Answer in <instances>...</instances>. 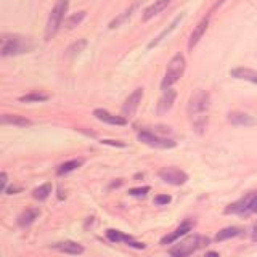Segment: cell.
I'll return each instance as SVG.
<instances>
[{"mask_svg": "<svg viewBox=\"0 0 257 257\" xmlns=\"http://www.w3.org/2000/svg\"><path fill=\"white\" fill-rule=\"evenodd\" d=\"M209 106H211V98H209V93L204 92V90H201V88H198V90L190 96L188 116H190L193 128H195L198 134H203L206 125H207Z\"/></svg>", "mask_w": 257, "mask_h": 257, "instance_id": "obj_1", "label": "cell"}, {"mask_svg": "<svg viewBox=\"0 0 257 257\" xmlns=\"http://www.w3.org/2000/svg\"><path fill=\"white\" fill-rule=\"evenodd\" d=\"M0 53L2 56H15V55H23V53H29L34 44L31 42V39L18 36V34H4L0 39Z\"/></svg>", "mask_w": 257, "mask_h": 257, "instance_id": "obj_2", "label": "cell"}, {"mask_svg": "<svg viewBox=\"0 0 257 257\" xmlns=\"http://www.w3.org/2000/svg\"><path fill=\"white\" fill-rule=\"evenodd\" d=\"M211 241L206 236H201V235H193L185 238L183 241H179L171 251H169V255L171 257H190L191 254H195L198 249L207 246Z\"/></svg>", "mask_w": 257, "mask_h": 257, "instance_id": "obj_3", "label": "cell"}, {"mask_svg": "<svg viewBox=\"0 0 257 257\" xmlns=\"http://www.w3.org/2000/svg\"><path fill=\"white\" fill-rule=\"evenodd\" d=\"M69 8V0H58L55 4V7L52 8L50 16H48V23L45 28V40H50L52 37L56 36V32L60 31L64 16L68 13Z\"/></svg>", "mask_w": 257, "mask_h": 257, "instance_id": "obj_4", "label": "cell"}, {"mask_svg": "<svg viewBox=\"0 0 257 257\" xmlns=\"http://www.w3.org/2000/svg\"><path fill=\"white\" fill-rule=\"evenodd\" d=\"M185 68H187L185 56L182 53H177L167 64L164 79H163V82H161L163 90H166V88H171L177 82V80H180V77L183 76V72H185Z\"/></svg>", "mask_w": 257, "mask_h": 257, "instance_id": "obj_5", "label": "cell"}, {"mask_svg": "<svg viewBox=\"0 0 257 257\" xmlns=\"http://www.w3.org/2000/svg\"><path fill=\"white\" fill-rule=\"evenodd\" d=\"M139 140L143 142L145 145H148V147H153V148H163V150H169V148H175V142L171 140V139H166V137H159V135H155L153 132H148V131H143L139 134Z\"/></svg>", "mask_w": 257, "mask_h": 257, "instance_id": "obj_6", "label": "cell"}, {"mask_svg": "<svg viewBox=\"0 0 257 257\" xmlns=\"http://www.w3.org/2000/svg\"><path fill=\"white\" fill-rule=\"evenodd\" d=\"M159 177L161 180L169 183V185H174V187H180V185L187 183L188 180V175L185 174L180 169H175V167H164L159 171Z\"/></svg>", "mask_w": 257, "mask_h": 257, "instance_id": "obj_7", "label": "cell"}, {"mask_svg": "<svg viewBox=\"0 0 257 257\" xmlns=\"http://www.w3.org/2000/svg\"><path fill=\"white\" fill-rule=\"evenodd\" d=\"M142 98H143V88L142 87L135 88V90L128 95V98L125 100L124 106H122V116L125 119L135 114L137 109H139V106H140V103H142Z\"/></svg>", "mask_w": 257, "mask_h": 257, "instance_id": "obj_8", "label": "cell"}, {"mask_svg": "<svg viewBox=\"0 0 257 257\" xmlns=\"http://www.w3.org/2000/svg\"><path fill=\"white\" fill-rule=\"evenodd\" d=\"M193 230V222L190 220H185L183 223H180L179 227H177L172 233H169V235H166L163 239H161V244H172L175 243V241H179L182 236L188 235V233Z\"/></svg>", "mask_w": 257, "mask_h": 257, "instance_id": "obj_9", "label": "cell"}, {"mask_svg": "<svg viewBox=\"0 0 257 257\" xmlns=\"http://www.w3.org/2000/svg\"><path fill=\"white\" fill-rule=\"evenodd\" d=\"M106 238L111 241V243H127V246H132V247H137V249H145L143 243H139V241H135L132 236L124 235V233L119 231V230L109 228L106 231Z\"/></svg>", "mask_w": 257, "mask_h": 257, "instance_id": "obj_10", "label": "cell"}, {"mask_svg": "<svg viewBox=\"0 0 257 257\" xmlns=\"http://www.w3.org/2000/svg\"><path fill=\"white\" fill-rule=\"evenodd\" d=\"M175 98H177V92L174 88H166L158 101V114H166L167 111H171L175 103Z\"/></svg>", "mask_w": 257, "mask_h": 257, "instance_id": "obj_11", "label": "cell"}, {"mask_svg": "<svg viewBox=\"0 0 257 257\" xmlns=\"http://www.w3.org/2000/svg\"><path fill=\"white\" fill-rule=\"evenodd\" d=\"M209 21H211V13H207L206 18L201 20V21L198 23V26L195 28V31L191 32L190 40H188V48H190V50H193V47H196L199 40L203 39L204 32H206L207 28H209Z\"/></svg>", "mask_w": 257, "mask_h": 257, "instance_id": "obj_12", "label": "cell"}, {"mask_svg": "<svg viewBox=\"0 0 257 257\" xmlns=\"http://www.w3.org/2000/svg\"><path fill=\"white\" fill-rule=\"evenodd\" d=\"M228 122L236 127H251L257 124V120L251 114H246V112L233 111L228 114Z\"/></svg>", "mask_w": 257, "mask_h": 257, "instance_id": "obj_13", "label": "cell"}, {"mask_svg": "<svg viewBox=\"0 0 257 257\" xmlns=\"http://www.w3.org/2000/svg\"><path fill=\"white\" fill-rule=\"evenodd\" d=\"M93 116L98 120H101V122H106L111 125H125L127 124V119L124 116H114L106 109H95Z\"/></svg>", "mask_w": 257, "mask_h": 257, "instance_id": "obj_14", "label": "cell"}, {"mask_svg": "<svg viewBox=\"0 0 257 257\" xmlns=\"http://www.w3.org/2000/svg\"><path fill=\"white\" fill-rule=\"evenodd\" d=\"M52 247L63 254H71V255H80L84 252V246L76 243V241H61V243H56Z\"/></svg>", "mask_w": 257, "mask_h": 257, "instance_id": "obj_15", "label": "cell"}, {"mask_svg": "<svg viewBox=\"0 0 257 257\" xmlns=\"http://www.w3.org/2000/svg\"><path fill=\"white\" fill-rule=\"evenodd\" d=\"M254 193H249L244 198H241L236 203L230 204L225 209V214H249V203H251Z\"/></svg>", "mask_w": 257, "mask_h": 257, "instance_id": "obj_16", "label": "cell"}, {"mask_svg": "<svg viewBox=\"0 0 257 257\" xmlns=\"http://www.w3.org/2000/svg\"><path fill=\"white\" fill-rule=\"evenodd\" d=\"M171 2H172V0H155V4L150 5L147 10L143 12L142 20L143 21H150L151 18H155L156 15H159L161 12H164Z\"/></svg>", "mask_w": 257, "mask_h": 257, "instance_id": "obj_17", "label": "cell"}, {"mask_svg": "<svg viewBox=\"0 0 257 257\" xmlns=\"http://www.w3.org/2000/svg\"><path fill=\"white\" fill-rule=\"evenodd\" d=\"M230 76L239 79V80H246V82H251L257 85V71L249 69V68H235L230 71Z\"/></svg>", "mask_w": 257, "mask_h": 257, "instance_id": "obj_18", "label": "cell"}, {"mask_svg": "<svg viewBox=\"0 0 257 257\" xmlns=\"http://www.w3.org/2000/svg\"><path fill=\"white\" fill-rule=\"evenodd\" d=\"M2 124H8V125H16V127H28L32 125V122L29 119H26L24 116H18V114H5L0 119Z\"/></svg>", "mask_w": 257, "mask_h": 257, "instance_id": "obj_19", "label": "cell"}, {"mask_svg": "<svg viewBox=\"0 0 257 257\" xmlns=\"http://www.w3.org/2000/svg\"><path fill=\"white\" fill-rule=\"evenodd\" d=\"M40 211L39 209H28L18 217V225L20 227H29L31 223H34V220L39 217Z\"/></svg>", "mask_w": 257, "mask_h": 257, "instance_id": "obj_20", "label": "cell"}, {"mask_svg": "<svg viewBox=\"0 0 257 257\" xmlns=\"http://www.w3.org/2000/svg\"><path fill=\"white\" fill-rule=\"evenodd\" d=\"M80 166H82V159H71V161H68V163H63L58 167L56 174H58V175H66V174H69L72 171H76V169H79Z\"/></svg>", "mask_w": 257, "mask_h": 257, "instance_id": "obj_21", "label": "cell"}, {"mask_svg": "<svg viewBox=\"0 0 257 257\" xmlns=\"http://www.w3.org/2000/svg\"><path fill=\"white\" fill-rule=\"evenodd\" d=\"M140 4H142V0H135V2H134V4L131 5V8H128V10H125V12H124V15H120L117 20L111 21L109 28H111V29H114V28H117L119 24L122 23V21H125L127 18H131V16H132V12H135L137 8H139V5H140Z\"/></svg>", "mask_w": 257, "mask_h": 257, "instance_id": "obj_22", "label": "cell"}, {"mask_svg": "<svg viewBox=\"0 0 257 257\" xmlns=\"http://www.w3.org/2000/svg\"><path fill=\"white\" fill-rule=\"evenodd\" d=\"M241 233V228L238 227H227V228H222L219 233H217L215 241H225V239H230V238H235Z\"/></svg>", "mask_w": 257, "mask_h": 257, "instance_id": "obj_23", "label": "cell"}, {"mask_svg": "<svg viewBox=\"0 0 257 257\" xmlns=\"http://www.w3.org/2000/svg\"><path fill=\"white\" fill-rule=\"evenodd\" d=\"M48 95L47 93H40V92H31L28 95L20 96L21 103H40V101H47Z\"/></svg>", "mask_w": 257, "mask_h": 257, "instance_id": "obj_24", "label": "cell"}, {"mask_svg": "<svg viewBox=\"0 0 257 257\" xmlns=\"http://www.w3.org/2000/svg\"><path fill=\"white\" fill-rule=\"evenodd\" d=\"M50 193H52V183H44L32 191V196H34V199H37V201H44L50 196Z\"/></svg>", "mask_w": 257, "mask_h": 257, "instance_id": "obj_25", "label": "cell"}, {"mask_svg": "<svg viewBox=\"0 0 257 257\" xmlns=\"http://www.w3.org/2000/svg\"><path fill=\"white\" fill-rule=\"evenodd\" d=\"M85 12H77L74 15H71L69 18L64 21V26H66V29H74L76 26H79L80 23H82V20L85 18Z\"/></svg>", "mask_w": 257, "mask_h": 257, "instance_id": "obj_26", "label": "cell"}, {"mask_svg": "<svg viewBox=\"0 0 257 257\" xmlns=\"http://www.w3.org/2000/svg\"><path fill=\"white\" fill-rule=\"evenodd\" d=\"M85 47H87V40H85V39H80V40H77V42L71 44V45L68 47L66 55H68V56H74V55H79L80 52L84 50Z\"/></svg>", "mask_w": 257, "mask_h": 257, "instance_id": "obj_27", "label": "cell"}, {"mask_svg": "<svg viewBox=\"0 0 257 257\" xmlns=\"http://www.w3.org/2000/svg\"><path fill=\"white\" fill-rule=\"evenodd\" d=\"M147 193H150V187H140V188L128 190V195L131 196H145Z\"/></svg>", "mask_w": 257, "mask_h": 257, "instance_id": "obj_28", "label": "cell"}, {"mask_svg": "<svg viewBox=\"0 0 257 257\" xmlns=\"http://www.w3.org/2000/svg\"><path fill=\"white\" fill-rule=\"evenodd\" d=\"M171 196L169 195H158L156 198H155V204L156 206H166V204H169L171 203Z\"/></svg>", "mask_w": 257, "mask_h": 257, "instance_id": "obj_29", "label": "cell"}, {"mask_svg": "<svg viewBox=\"0 0 257 257\" xmlns=\"http://www.w3.org/2000/svg\"><path fill=\"white\" fill-rule=\"evenodd\" d=\"M251 212L257 214V193H254L251 203H249V214H251Z\"/></svg>", "mask_w": 257, "mask_h": 257, "instance_id": "obj_30", "label": "cell"}, {"mask_svg": "<svg viewBox=\"0 0 257 257\" xmlns=\"http://www.w3.org/2000/svg\"><path fill=\"white\" fill-rule=\"evenodd\" d=\"M101 143L103 145H111V147H120V148L125 147V143L119 142V140H101Z\"/></svg>", "mask_w": 257, "mask_h": 257, "instance_id": "obj_31", "label": "cell"}, {"mask_svg": "<svg viewBox=\"0 0 257 257\" xmlns=\"http://www.w3.org/2000/svg\"><path fill=\"white\" fill-rule=\"evenodd\" d=\"M7 182H8V177L5 172H2V175H0V190H2V193L7 191Z\"/></svg>", "mask_w": 257, "mask_h": 257, "instance_id": "obj_32", "label": "cell"}, {"mask_svg": "<svg viewBox=\"0 0 257 257\" xmlns=\"http://www.w3.org/2000/svg\"><path fill=\"white\" fill-rule=\"evenodd\" d=\"M251 238H252V241H257V222L254 223V227H252V231H251Z\"/></svg>", "mask_w": 257, "mask_h": 257, "instance_id": "obj_33", "label": "cell"}, {"mask_svg": "<svg viewBox=\"0 0 257 257\" xmlns=\"http://www.w3.org/2000/svg\"><path fill=\"white\" fill-rule=\"evenodd\" d=\"M206 257H219V252L211 251V252H207V254H206Z\"/></svg>", "mask_w": 257, "mask_h": 257, "instance_id": "obj_34", "label": "cell"}]
</instances>
